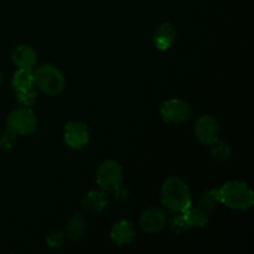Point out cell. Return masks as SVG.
<instances>
[{
	"label": "cell",
	"instance_id": "6da1fadb",
	"mask_svg": "<svg viewBox=\"0 0 254 254\" xmlns=\"http://www.w3.org/2000/svg\"><path fill=\"white\" fill-rule=\"evenodd\" d=\"M160 200L164 207L173 213H181L192 205L190 189L180 178H169L160 189Z\"/></svg>",
	"mask_w": 254,
	"mask_h": 254
},
{
	"label": "cell",
	"instance_id": "7a4b0ae2",
	"mask_svg": "<svg viewBox=\"0 0 254 254\" xmlns=\"http://www.w3.org/2000/svg\"><path fill=\"white\" fill-rule=\"evenodd\" d=\"M218 192L221 203L232 210L248 211L254 205L252 189L243 181H227L218 189Z\"/></svg>",
	"mask_w": 254,
	"mask_h": 254
},
{
	"label": "cell",
	"instance_id": "3957f363",
	"mask_svg": "<svg viewBox=\"0 0 254 254\" xmlns=\"http://www.w3.org/2000/svg\"><path fill=\"white\" fill-rule=\"evenodd\" d=\"M34 86L42 93L49 96H57L66 86V78L64 73L56 66L50 64H41L32 69Z\"/></svg>",
	"mask_w": 254,
	"mask_h": 254
},
{
	"label": "cell",
	"instance_id": "277c9868",
	"mask_svg": "<svg viewBox=\"0 0 254 254\" xmlns=\"http://www.w3.org/2000/svg\"><path fill=\"white\" fill-rule=\"evenodd\" d=\"M6 129L15 135H31L37 129V118L30 107H17L6 118Z\"/></svg>",
	"mask_w": 254,
	"mask_h": 254
},
{
	"label": "cell",
	"instance_id": "5b68a950",
	"mask_svg": "<svg viewBox=\"0 0 254 254\" xmlns=\"http://www.w3.org/2000/svg\"><path fill=\"white\" fill-rule=\"evenodd\" d=\"M97 185L106 192H117L123 184V168L116 160H106L96 173Z\"/></svg>",
	"mask_w": 254,
	"mask_h": 254
},
{
	"label": "cell",
	"instance_id": "8992f818",
	"mask_svg": "<svg viewBox=\"0 0 254 254\" xmlns=\"http://www.w3.org/2000/svg\"><path fill=\"white\" fill-rule=\"evenodd\" d=\"M192 114L190 103L185 99L171 98L160 106V117L168 124H180L188 121Z\"/></svg>",
	"mask_w": 254,
	"mask_h": 254
},
{
	"label": "cell",
	"instance_id": "52a82bcc",
	"mask_svg": "<svg viewBox=\"0 0 254 254\" xmlns=\"http://www.w3.org/2000/svg\"><path fill=\"white\" fill-rule=\"evenodd\" d=\"M195 135L202 145H211L220 136V123L211 114H202L195 122Z\"/></svg>",
	"mask_w": 254,
	"mask_h": 254
},
{
	"label": "cell",
	"instance_id": "ba28073f",
	"mask_svg": "<svg viewBox=\"0 0 254 254\" xmlns=\"http://www.w3.org/2000/svg\"><path fill=\"white\" fill-rule=\"evenodd\" d=\"M64 140L73 150L84 148L89 141L88 126L81 121L68 122L64 129Z\"/></svg>",
	"mask_w": 254,
	"mask_h": 254
},
{
	"label": "cell",
	"instance_id": "9c48e42d",
	"mask_svg": "<svg viewBox=\"0 0 254 254\" xmlns=\"http://www.w3.org/2000/svg\"><path fill=\"white\" fill-rule=\"evenodd\" d=\"M168 225V216L165 211L159 207H150L144 211L139 220L141 230L149 235L161 232Z\"/></svg>",
	"mask_w": 254,
	"mask_h": 254
},
{
	"label": "cell",
	"instance_id": "30bf717a",
	"mask_svg": "<svg viewBox=\"0 0 254 254\" xmlns=\"http://www.w3.org/2000/svg\"><path fill=\"white\" fill-rule=\"evenodd\" d=\"M136 236L135 227L133 222L129 220H119L112 226L111 230V240L114 245L128 246L134 241Z\"/></svg>",
	"mask_w": 254,
	"mask_h": 254
},
{
	"label": "cell",
	"instance_id": "8fae6325",
	"mask_svg": "<svg viewBox=\"0 0 254 254\" xmlns=\"http://www.w3.org/2000/svg\"><path fill=\"white\" fill-rule=\"evenodd\" d=\"M11 60L17 68L21 69H32L36 67L37 55L36 51L31 46L25 44H20L12 49Z\"/></svg>",
	"mask_w": 254,
	"mask_h": 254
},
{
	"label": "cell",
	"instance_id": "7c38bea8",
	"mask_svg": "<svg viewBox=\"0 0 254 254\" xmlns=\"http://www.w3.org/2000/svg\"><path fill=\"white\" fill-rule=\"evenodd\" d=\"M176 40V30L170 22H163L155 30L153 36L154 46L160 51H166L173 46Z\"/></svg>",
	"mask_w": 254,
	"mask_h": 254
},
{
	"label": "cell",
	"instance_id": "4fadbf2b",
	"mask_svg": "<svg viewBox=\"0 0 254 254\" xmlns=\"http://www.w3.org/2000/svg\"><path fill=\"white\" fill-rule=\"evenodd\" d=\"M108 205V195L103 190H91L84 195L83 207L91 213H99Z\"/></svg>",
	"mask_w": 254,
	"mask_h": 254
},
{
	"label": "cell",
	"instance_id": "5bb4252c",
	"mask_svg": "<svg viewBox=\"0 0 254 254\" xmlns=\"http://www.w3.org/2000/svg\"><path fill=\"white\" fill-rule=\"evenodd\" d=\"M181 213L190 228H203L208 223L207 211L201 208L200 206L191 205Z\"/></svg>",
	"mask_w": 254,
	"mask_h": 254
},
{
	"label": "cell",
	"instance_id": "9a60e30c",
	"mask_svg": "<svg viewBox=\"0 0 254 254\" xmlns=\"http://www.w3.org/2000/svg\"><path fill=\"white\" fill-rule=\"evenodd\" d=\"M87 230V221L83 215L81 213H74L71 218H69L68 223H67L66 232L64 236L66 238L71 241H78L79 238L83 237L84 232Z\"/></svg>",
	"mask_w": 254,
	"mask_h": 254
},
{
	"label": "cell",
	"instance_id": "2e32d148",
	"mask_svg": "<svg viewBox=\"0 0 254 254\" xmlns=\"http://www.w3.org/2000/svg\"><path fill=\"white\" fill-rule=\"evenodd\" d=\"M11 86L15 92L26 91V89L35 88L34 86V74L29 69L17 68L11 79Z\"/></svg>",
	"mask_w": 254,
	"mask_h": 254
},
{
	"label": "cell",
	"instance_id": "e0dca14e",
	"mask_svg": "<svg viewBox=\"0 0 254 254\" xmlns=\"http://www.w3.org/2000/svg\"><path fill=\"white\" fill-rule=\"evenodd\" d=\"M210 146V153L212 159H215L216 161H226L231 158L232 155V149H231L230 144L226 143V141L220 140L217 139L216 141H213Z\"/></svg>",
	"mask_w": 254,
	"mask_h": 254
},
{
	"label": "cell",
	"instance_id": "ac0fdd59",
	"mask_svg": "<svg viewBox=\"0 0 254 254\" xmlns=\"http://www.w3.org/2000/svg\"><path fill=\"white\" fill-rule=\"evenodd\" d=\"M218 203H221L218 189H210V190L205 191L198 198V206L205 211L215 210Z\"/></svg>",
	"mask_w": 254,
	"mask_h": 254
},
{
	"label": "cell",
	"instance_id": "d6986e66",
	"mask_svg": "<svg viewBox=\"0 0 254 254\" xmlns=\"http://www.w3.org/2000/svg\"><path fill=\"white\" fill-rule=\"evenodd\" d=\"M15 98H16L17 103L22 107H30L36 102L37 99V92L35 88L26 89V91L15 92Z\"/></svg>",
	"mask_w": 254,
	"mask_h": 254
},
{
	"label": "cell",
	"instance_id": "ffe728a7",
	"mask_svg": "<svg viewBox=\"0 0 254 254\" xmlns=\"http://www.w3.org/2000/svg\"><path fill=\"white\" fill-rule=\"evenodd\" d=\"M169 226H170V230L174 233H176V235H184V233L190 230L185 218H184L183 213H175V216L170 220Z\"/></svg>",
	"mask_w": 254,
	"mask_h": 254
},
{
	"label": "cell",
	"instance_id": "44dd1931",
	"mask_svg": "<svg viewBox=\"0 0 254 254\" xmlns=\"http://www.w3.org/2000/svg\"><path fill=\"white\" fill-rule=\"evenodd\" d=\"M64 240H66L64 232H61V231H51L46 237V245L50 248L56 250V248H61L64 246Z\"/></svg>",
	"mask_w": 254,
	"mask_h": 254
},
{
	"label": "cell",
	"instance_id": "7402d4cb",
	"mask_svg": "<svg viewBox=\"0 0 254 254\" xmlns=\"http://www.w3.org/2000/svg\"><path fill=\"white\" fill-rule=\"evenodd\" d=\"M16 136L17 135H15L14 133L6 129V131L0 136V148L2 150H11L16 144Z\"/></svg>",
	"mask_w": 254,
	"mask_h": 254
},
{
	"label": "cell",
	"instance_id": "603a6c76",
	"mask_svg": "<svg viewBox=\"0 0 254 254\" xmlns=\"http://www.w3.org/2000/svg\"><path fill=\"white\" fill-rule=\"evenodd\" d=\"M1 82H2V74L0 73V84H1Z\"/></svg>",
	"mask_w": 254,
	"mask_h": 254
}]
</instances>
